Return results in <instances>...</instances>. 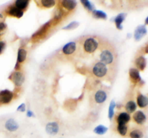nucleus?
<instances>
[{
	"label": "nucleus",
	"instance_id": "f257e3e1",
	"mask_svg": "<svg viewBox=\"0 0 148 138\" xmlns=\"http://www.w3.org/2000/svg\"><path fill=\"white\" fill-rule=\"evenodd\" d=\"M92 72L96 76L99 78L103 77L107 72V67L106 64L101 62L96 63L93 67Z\"/></svg>",
	"mask_w": 148,
	"mask_h": 138
},
{
	"label": "nucleus",
	"instance_id": "f03ea898",
	"mask_svg": "<svg viewBox=\"0 0 148 138\" xmlns=\"http://www.w3.org/2000/svg\"><path fill=\"white\" fill-rule=\"evenodd\" d=\"M84 49L87 53L94 52L98 48V42L92 37L87 39L84 43Z\"/></svg>",
	"mask_w": 148,
	"mask_h": 138
},
{
	"label": "nucleus",
	"instance_id": "7ed1b4c3",
	"mask_svg": "<svg viewBox=\"0 0 148 138\" xmlns=\"http://www.w3.org/2000/svg\"><path fill=\"white\" fill-rule=\"evenodd\" d=\"M9 79L12 80L16 86H20L24 82V74L19 71H15L12 72L8 77Z\"/></svg>",
	"mask_w": 148,
	"mask_h": 138
},
{
	"label": "nucleus",
	"instance_id": "20e7f679",
	"mask_svg": "<svg viewBox=\"0 0 148 138\" xmlns=\"http://www.w3.org/2000/svg\"><path fill=\"white\" fill-rule=\"evenodd\" d=\"M13 97V93L8 89L0 91V102L1 103H9Z\"/></svg>",
	"mask_w": 148,
	"mask_h": 138
},
{
	"label": "nucleus",
	"instance_id": "39448f33",
	"mask_svg": "<svg viewBox=\"0 0 148 138\" xmlns=\"http://www.w3.org/2000/svg\"><path fill=\"white\" fill-rule=\"evenodd\" d=\"M100 59L101 62L105 64H109L112 63L113 61V55L112 52L108 49H105L102 51L100 54Z\"/></svg>",
	"mask_w": 148,
	"mask_h": 138
},
{
	"label": "nucleus",
	"instance_id": "423d86ee",
	"mask_svg": "<svg viewBox=\"0 0 148 138\" xmlns=\"http://www.w3.org/2000/svg\"><path fill=\"white\" fill-rule=\"evenodd\" d=\"M46 132L50 135H56L59 131L58 124L56 122H50L46 125Z\"/></svg>",
	"mask_w": 148,
	"mask_h": 138
},
{
	"label": "nucleus",
	"instance_id": "0eeeda50",
	"mask_svg": "<svg viewBox=\"0 0 148 138\" xmlns=\"http://www.w3.org/2000/svg\"><path fill=\"white\" fill-rule=\"evenodd\" d=\"M147 33V30L145 25H140L135 29L134 32V38L135 40H140L144 36L146 35Z\"/></svg>",
	"mask_w": 148,
	"mask_h": 138
},
{
	"label": "nucleus",
	"instance_id": "6e6552de",
	"mask_svg": "<svg viewBox=\"0 0 148 138\" xmlns=\"http://www.w3.org/2000/svg\"><path fill=\"white\" fill-rule=\"evenodd\" d=\"M5 126L8 131L10 132H14L18 129L19 125L16 121H15L13 118H11L8 119L5 122Z\"/></svg>",
	"mask_w": 148,
	"mask_h": 138
},
{
	"label": "nucleus",
	"instance_id": "1a4fd4ad",
	"mask_svg": "<svg viewBox=\"0 0 148 138\" xmlns=\"http://www.w3.org/2000/svg\"><path fill=\"white\" fill-rule=\"evenodd\" d=\"M133 119L137 124H143L146 120V117L143 112L138 110L134 114Z\"/></svg>",
	"mask_w": 148,
	"mask_h": 138
},
{
	"label": "nucleus",
	"instance_id": "9d476101",
	"mask_svg": "<svg viewBox=\"0 0 148 138\" xmlns=\"http://www.w3.org/2000/svg\"><path fill=\"white\" fill-rule=\"evenodd\" d=\"M8 14L11 16L17 17L18 18H21L24 12L23 10H21L17 8L16 6H10L8 9L7 12Z\"/></svg>",
	"mask_w": 148,
	"mask_h": 138
},
{
	"label": "nucleus",
	"instance_id": "9b49d317",
	"mask_svg": "<svg viewBox=\"0 0 148 138\" xmlns=\"http://www.w3.org/2000/svg\"><path fill=\"white\" fill-rule=\"evenodd\" d=\"M76 49V43L75 42H69L65 44L62 48V52L65 55H70L74 52Z\"/></svg>",
	"mask_w": 148,
	"mask_h": 138
},
{
	"label": "nucleus",
	"instance_id": "f8f14e48",
	"mask_svg": "<svg viewBox=\"0 0 148 138\" xmlns=\"http://www.w3.org/2000/svg\"><path fill=\"white\" fill-rule=\"evenodd\" d=\"M106 98H107V95L106 93L104 91L101 90H98L95 93V96H94V98L96 102L98 103H103L106 99Z\"/></svg>",
	"mask_w": 148,
	"mask_h": 138
},
{
	"label": "nucleus",
	"instance_id": "ddd939ff",
	"mask_svg": "<svg viewBox=\"0 0 148 138\" xmlns=\"http://www.w3.org/2000/svg\"><path fill=\"white\" fill-rule=\"evenodd\" d=\"M130 116L126 112H122L119 114L117 118L118 124H126L130 120Z\"/></svg>",
	"mask_w": 148,
	"mask_h": 138
},
{
	"label": "nucleus",
	"instance_id": "4468645a",
	"mask_svg": "<svg viewBox=\"0 0 148 138\" xmlns=\"http://www.w3.org/2000/svg\"><path fill=\"white\" fill-rule=\"evenodd\" d=\"M126 16L127 14L125 13H120V14H119L114 19V22H115L116 27L118 29H120V30L122 29L123 26L121 25V24L125 20Z\"/></svg>",
	"mask_w": 148,
	"mask_h": 138
},
{
	"label": "nucleus",
	"instance_id": "2eb2a0df",
	"mask_svg": "<svg viewBox=\"0 0 148 138\" xmlns=\"http://www.w3.org/2000/svg\"><path fill=\"white\" fill-rule=\"evenodd\" d=\"M76 2L73 0H65L61 2L62 6L68 10H73L76 6Z\"/></svg>",
	"mask_w": 148,
	"mask_h": 138
},
{
	"label": "nucleus",
	"instance_id": "dca6fc26",
	"mask_svg": "<svg viewBox=\"0 0 148 138\" xmlns=\"http://www.w3.org/2000/svg\"><path fill=\"white\" fill-rule=\"evenodd\" d=\"M130 76L132 80L134 82H139L141 80L140 76L139 75V72L138 70L135 68H131L129 70Z\"/></svg>",
	"mask_w": 148,
	"mask_h": 138
},
{
	"label": "nucleus",
	"instance_id": "f3484780",
	"mask_svg": "<svg viewBox=\"0 0 148 138\" xmlns=\"http://www.w3.org/2000/svg\"><path fill=\"white\" fill-rule=\"evenodd\" d=\"M137 103L140 108H145L147 105V98L142 94H139L137 97Z\"/></svg>",
	"mask_w": 148,
	"mask_h": 138
},
{
	"label": "nucleus",
	"instance_id": "a211bd4d",
	"mask_svg": "<svg viewBox=\"0 0 148 138\" xmlns=\"http://www.w3.org/2000/svg\"><path fill=\"white\" fill-rule=\"evenodd\" d=\"M136 65L137 67L140 70H143L146 67V59L143 56H139L138 57L135 61Z\"/></svg>",
	"mask_w": 148,
	"mask_h": 138
},
{
	"label": "nucleus",
	"instance_id": "6ab92c4d",
	"mask_svg": "<svg viewBox=\"0 0 148 138\" xmlns=\"http://www.w3.org/2000/svg\"><path fill=\"white\" fill-rule=\"evenodd\" d=\"M29 3V1L27 0H17L15 1L14 5L17 8L23 10L27 8Z\"/></svg>",
	"mask_w": 148,
	"mask_h": 138
},
{
	"label": "nucleus",
	"instance_id": "aec40b11",
	"mask_svg": "<svg viewBox=\"0 0 148 138\" xmlns=\"http://www.w3.org/2000/svg\"><path fill=\"white\" fill-rule=\"evenodd\" d=\"M27 57V51L23 48H20L18 49L17 52V62L18 63L23 62Z\"/></svg>",
	"mask_w": 148,
	"mask_h": 138
},
{
	"label": "nucleus",
	"instance_id": "412c9836",
	"mask_svg": "<svg viewBox=\"0 0 148 138\" xmlns=\"http://www.w3.org/2000/svg\"><path fill=\"white\" fill-rule=\"evenodd\" d=\"M108 131V128L103 125H99L94 129V132L97 135H104Z\"/></svg>",
	"mask_w": 148,
	"mask_h": 138
},
{
	"label": "nucleus",
	"instance_id": "4be33fe9",
	"mask_svg": "<svg viewBox=\"0 0 148 138\" xmlns=\"http://www.w3.org/2000/svg\"><path fill=\"white\" fill-rule=\"evenodd\" d=\"M125 108L128 113H133L136 110V105L135 102L132 101H130L126 103Z\"/></svg>",
	"mask_w": 148,
	"mask_h": 138
},
{
	"label": "nucleus",
	"instance_id": "5701e85b",
	"mask_svg": "<svg viewBox=\"0 0 148 138\" xmlns=\"http://www.w3.org/2000/svg\"><path fill=\"white\" fill-rule=\"evenodd\" d=\"M130 136L131 138H142L143 133L139 129H134L130 132Z\"/></svg>",
	"mask_w": 148,
	"mask_h": 138
},
{
	"label": "nucleus",
	"instance_id": "b1692460",
	"mask_svg": "<svg viewBox=\"0 0 148 138\" xmlns=\"http://www.w3.org/2000/svg\"><path fill=\"white\" fill-rule=\"evenodd\" d=\"M92 15L94 17L97 18L106 19L107 18V15L105 12L98 10H93Z\"/></svg>",
	"mask_w": 148,
	"mask_h": 138
},
{
	"label": "nucleus",
	"instance_id": "393cba45",
	"mask_svg": "<svg viewBox=\"0 0 148 138\" xmlns=\"http://www.w3.org/2000/svg\"><path fill=\"white\" fill-rule=\"evenodd\" d=\"M49 25H50L49 22L46 23L44 25H43V26L38 32H36L32 35V37H36L37 36H39L42 35V34H43L46 32V29L49 26Z\"/></svg>",
	"mask_w": 148,
	"mask_h": 138
},
{
	"label": "nucleus",
	"instance_id": "a878e982",
	"mask_svg": "<svg viewBox=\"0 0 148 138\" xmlns=\"http://www.w3.org/2000/svg\"><path fill=\"white\" fill-rule=\"evenodd\" d=\"M116 106V103L114 100H112L110 103L108 111V117L110 120H112L114 116V109Z\"/></svg>",
	"mask_w": 148,
	"mask_h": 138
},
{
	"label": "nucleus",
	"instance_id": "bb28decb",
	"mask_svg": "<svg viewBox=\"0 0 148 138\" xmlns=\"http://www.w3.org/2000/svg\"><path fill=\"white\" fill-rule=\"evenodd\" d=\"M117 130L121 136H125L127 132V126L125 124H118Z\"/></svg>",
	"mask_w": 148,
	"mask_h": 138
},
{
	"label": "nucleus",
	"instance_id": "cd10ccee",
	"mask_svg": "<svg viewBox=\"0 0 148 138\" xmlns=\"http://www.w3.org/2000/svg\"><path fill=\"white\" fill-rule=\"evenodd\" d=\"M40 3L43 6L46 8H50L55 5V1L53 0H42Z\"/></svg>",
	"mask_w": 148,
	"mask_h": 138
},
{
	"label": "nucleus",
	"instance_id": "c85d7f7f",
	"mask_svg": "<svg viewBox=\"0 0 148 138\" xmlns=\"http://www.w3.org/2000/svg\"><path fill=\"white\" fill-rule=\"evenodd\" d=\"M79 25V23L77 21H72L71 23H69L68 25L65 26L62 28V29L65 30H71L76 28Z\"/></svg>",
	"mask_w": 148,
	"mask_h": 138
},
{
	"label": "nucleus",
	"instance_id": "c756f323",
	"mask_svg": "<svg viewBox=\"0 0 148 138\" xmlns=\"http://www.w3.org/2000/svg\"><path fill=\"white\" fill-rule=\"evenodd\" d=\"M80 2L84 6V7L87 10H88L89 11H93V6L90 3V2L87 0H81Z\"/></svg>",
	"mask_w": 148,
	"mask_h": 138
},
{
	"label": "nucleus",
	"instance_id": "7c9ffc66",
	"mask_svg": "<svg viewBox=\"0 0 148 138\" xmlns=\"http://www.w3.org/2000/svg\"><path fill=\"white\" fill-rule=\"evenodd\" d=\"M7 29V25L4 22H0V36L3 35Z\"/></svg>",
	"mask_w": 148,
	"mask_h": 138
},
{
	"label": "nucleus",
	"instance_id": "2f4dec72",
	"mask_svg": "<svg viewBox=\"0 0 148 138\" xmlns=\"http://www.w3.org/2000/svg\"><path fill=\"white\" fill-rule=\"evenodd\" d=\"M17 111H19V112H25V103H23L21 105H20L17 108Z\"/></svg>",
	"mask_w": 148,
	"mask_h": 138
},
{
	"label": "nucleus",
	"instance_id": "473e14b6",
	"mask_svg": "<svg viewBox=\"0 0 148 138\" xmlns=\"http://www.w3.org/2000/svg\"><path fill=\"white\" fill-rule=\"evenodd\" d=\"M5 43L2 41H0V55L3 52L5 48Z\"/></svg>",
	"mask_w": 148,
	"mask_h": 138
},
{
	"label": "nucleus",
	"instance_id": "72a5a7b5",
	"mask_svg": "<svg viewBox=\"0 0 148 138\" xmlns=\"http://www.w3.org/2000/svg\"><path fill=\"white\" fill-rule=\"evenodd\" d=\"M34 114L33 112H32L31 110H27V117H31L34 116Z\"/></svg>",
	"mask_w": 148,
	"mask_h": 138
},
{
	"label": "nucleus",
	"instance_id": "f704fd0d",
	"mask_svg": "<svg viewBox=\"0 0 148 138\" xmlns=\"http://www.w3.org/2000/svg\"><path fill=\"white\" fill-rule=\"evenodd\" d=\"M19 69H20V64H19V63L17 62L16 63V65L14 66V70H18Z\"/></svg>",
	"mask_w": 148,
	"mask_h": 138
},
{
	"label": "nucleus",
	"instance_id": "c9c22d12",
	"mask_svg": "<svg viewBox=\"0 0 148 138\" xmlns=\"http://www.w3.org/2000/svg\"><path fill=\"white\" fill-rule=\"evenodd\" d=\"M147 20H148V17H146V21H145V24H147Z\"/></svg>",
	"mask_w": 148,
	"mask_h": 138
},
{
	"label": "nucleus",
	"instance_id": "e433bc0d",
	"mask_svg": "<svg viewBox=\"0 0 148 138\" xmlns=\"http://www.w3.org/2000/svg\"><path fill=\"white\" fill-rule=\"evenodd\" d=\"M147 48H148V46L147 45L146 47V53H147L148 52V50H147Z\"/></svg>",
	"mask_w": 148,
	"mask_h": 138
},
{
	"label": "nucleus",
	"instance_id": "4c0bfd02",
	"mask_svg": "<svg viewBox=\"0 0 148 138\" xmlns=\"http://www.w3.org/2000/svg\"><path fill=\"white\" fill-rule=\"evenodd\" d=\"M0 18H3V15L1 13H0Z\"/></svg>",
	"mask_w": 148,
	"mask_h": 138
}]
</instances>
